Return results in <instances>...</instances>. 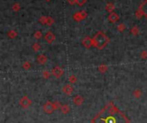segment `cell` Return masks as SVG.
I'll list each match as a JSON object with an SVG mask.
<instances>
[{
    "label": "cell",
    "instance_id": "obj_1",
    "mask_svg": "<svg viewBox=\"0 0 147 123\" xmlns=\"http://www.w3.org/2000/svg\"><path fill=\"white\" fill-rule=\"evenodd\" d=\"M92 123H129V120L113 102L105 106L94 119Z\"/></svg>",
    "mask_w": 147,
    "mask_h": 123
},
{
    "label": "cell",
    "instance_id": "obj_2",
    "mask_svg": "<svg viewBox=\"0 0 147 123\" xmlns=\"http://www.w3.org/2000/svg\"><path fill=\"white\" fill-rule=\"evenodd\" d=\"M92 39H93L94 46L97 48L98 50H102V49H103L109 42V37H108L107 35L102 31H98Z\"/></svg>",
    "mask_w": 147,
    "mask_h": 123
},
{
    "label": "cell",
    "instance_id": "obj_3",
    "mask_svg": "<svg viewBox=\"0 0 147 123\" xmlns=\"http://www.w3.org/2000/svg\"><path fill=\"white\" fill-rule=\"evenodd\" d=\"M43 109L46 114H52L54 113V111L56 109V106H55L54 103H52L48 101V102H46L45 104H44Z\"/></svg>",
    "mask_w": 147,
    "mask_h": 123
},
{
    "label": "cell",
    "instance_id": "obj_4",
    "mask_svg": "<svg viewBox=\"0 0 147 123\" xmlns=\"http://www.w3.org/2000/svg\"><path fill=\"white\" fill-rule=\"evenodd\" d=\"M31 103H32L31 100H30L28 97H26V95H25V97H23L20 100V105H21L23 108H29V106L31 105Z\"/></svg>",
    "mask_w": 147,
    "mask_h": 123
},
{
    "label": "cell",
    "instance_id": "obj_5",
    "mask_svg": "<svg viewBox=\"0 0 147 123\" xmlns=\"http://www.w3.org/2000/svg\"><path fill=\"white\" fill-rule=\"evenodd\" d=\"M82 44L84 46H85L86 48H90L91 46H94L93 39L90 37H85L84 39L82 40Z\"/></svg>",
    "mask_w": 147,
    "mask_h": 123
},
{
    "label": "cell",
    "instance_id": "obj_6",
    "mask_svg": "<svg viewBox=\"0 0 147 123\" xmlns=\"http://www.w3.org/2000/svg\"><path fill=\"white\" fill-rule=\"evenodd\" d=\"M52 74L54 75V77H56L57 78H60L64 74V71L59 66H56V67H54V69H52Z\"/></svg>",
    "mask_w": 147,
    "mask_h": 123
},
{
    "label": "cell",
    "instance_id": "obj_7",
    "mask_svg": "<svg viewBox=\"0 0 147 123\" xmlns=\"http://www.w3.org/2000/svg\"><path fill=\"white\" fill-rule=\"evenodd\" d=\"M108 19H109V21L110 22V23H116L117 21H119V19H120V16H119V15L117 14V13L115 12H112L110 13L109 17H108Z\"/></svg>",
    "mask_w": 147,
    "mask_h": 123
},
{
    "label": "cell",
    "instance_id": "obj_8",
    "mask_svg": "<svg viewBox=\"0 0 147 123\" xmlns=\"http://www.w3.org/2000/svg\"><path fill=\"white\" fill-rule=\"evenodd\" d=\"M138 9L141 10V12L143 13V16H145L147 18V0H145V1L142 2V4L139 5Z\"/></svg>",
    "mask_w": 147,
    "mask_h": 123
},
{
    "label": "cell",
    "instance_id": "obj_9",
    "mask_svg": "<svg viewBox=\"0 0 147 123\" xmlns=\"http://www.w3.org/2000/svg\"><path fill=\"white\" fill-rule=\"evenodd\" d=\"M45 40H46V42L49 43V44H51V43L54 42V40H55V35L52 34V32H48L45 35Z\"/></svg>",
    "mask_w": 147,
    "mask_h": 123
},
{
    "label": "cell",
    "instance_id": "obj_10",
    "mask_svg": "<svg viewBox=\"0 0 147 123\" xmlns=\"http://www.w3.org/2000/svg\"><path fill=\"white\" fill-rule=\"evenodd\" d=\"M63 91L66 95H71V93L73 92V88L71 84H65V85L63 87Z\"/></svg>",
    "mask_w": 147,
    "mask_h": 123
},
{
    "label": "cell",
    "instance_id": "obj_11",
    "mask_svg": "<svg viewBox=\"0 0 147 123\" xmlns=\"http://www.w3.org/2000/svg\"><path fill=\"white\" fill-rule=\"evenodd\" d=\"M46 60H48V59H46V57L44 55V54H40V55L37 57V61L41 65L46 64Z\"/></svg>",
    "mask_w": 147,
    "mask_h": 123
},
{
    "label": "cell",
    "instance_id": "obj_12",
    "mask_svg": "<svg viewBox=\"0 0 147 123\" xmlns=\"http://www.w3.org/2000/svg\"><path fill=\"white\" fill-rule=\"evenodd\" d=\"M106 10L108 12H109V13H112L113 10H115V4H113V3H108V4H106Z\"/></svg>",
    "mask_w": 147,
    "mask_h": 123
},
{
    "label": "cell",
    "instance_id": "obj_13",
    "mask_svg": "<svg viewBox=\"0 0 147 123\" xmlns=\"http://www.w3.org/2000/svg\"><path fill=\"white\" fill-rule=\"evenodd\" d=\"M73 102L75 104H77V105H81L83 102H84V99H83V97H81V95H77L76 97H74V99H73Z\"/></svg>",
    "mask_w": 147,
    "mask_h": 123
},
{
    "label": "cell",
    "instance_id": "obj_14",
    "mask_svg": "<svg viewBox=\"0 0 147 123\" xmlns=\"http://www.w3.org/2000/svg\"><path fill=\"white\" fill-rule=\"evenodd\" d=\"M73 19L76 22H80L83 20L82 18V16H81V12L78 11V12H76L75 14L73 15Z\"/></svg>",
    "mask_w": 147,
    "mask_h": 123
},
{
    "label": "cell",
    "instance_id": "obj_15",
    "mask_svg": "<svg viewBox=\"0 0 147 123\" xmlns=\"http://www.w3.org/2000/svg\"><path fill=\"white\" fill-rule=\"evenodd\" d=\"M8 36L10 37V38H16V36H17V33H16V31H14V30H10L8 32Z\"/></svg>",
    "mask_w": 147,
    "mask_h": 123
},
{
    "label": "cell",
    "instance_id": "obj_16",
    "mask_svg": "<svg viewBox=\"0 0 147 123\" xmlns=\"http://www.w3.org/2000/svg\"><path fill=\"white\" fill-rule=\"evenodd\" d=\"M39 22L42 24H48V16H41V17L39 19Z\"/></svg>",
    "mask_w": 147,
    "mask_h": 123
},
{
    "label": "cell",
    "instance_id": "obj_17",
    "mask_svg": "<svg viewBox=\"0 0 147 123\" xmlns=\"http://www.w3.org/2000/svg\"><path fill=\"white\" fill-rule=\"evenodd\" d=\"M12 9L14 11H19L21 10V5L19 4H14L12 6Z\"/></svg>",
    "mask_w": 147,
    "mask_h": 123
},
{
    "label": "cell",
    "instance_id": "obj_18",
    "mask_svg": "<svg viewBox=\"0 0 147 123\" xmlns=\"http://www.w3.org/2000/svg\"><path fill=\"white\" fill-rule=\"evenodd\" d=\"M131 33L133 35H137L138 33H139V30H138V27H133L132 29H131Z\"/></svg>",
    "mask_w": 147,
    "mask_h": 123
},
{
    "label": "cell",
    "instance_id": "obj_19",
    "mask_svg": "<svg viewBox=\"0 0 147 123\" xmlns=\"http://www.w3.org/2000/svg\"><path fill=\"white\" fill-rule=\"evenodd\" d=\"M69 110H70V108H69V106H67V105H64L61 107V111L63 112V113L66 114Z\"/></svg>",
    "mask_w": 147,
    "mask_h": 123
},
{
    "label": "cell",
    "instance_id": "obj_20",
    "mask_svg": "<svg viewBox=\"0 0 147 123\" xmlns=\"http://www.w3.org/2000/svg\"><path fill=\"white\" fill-rule=\"evenodd\" d=\"M54 23V19L52 16H48V26H52Z\"/></svg>",
    "mask_w": 147,
    "mask_h": 123
},
{
    "label": "cell",
    "instance_id": "obj_21",
    "mask_svg": "<svg viewBox=\"0 0 147 123\" xmlns=\"http://www.w3.org/2000/svg\"><path fill=\"white\" fill-rule=\"evenodd\" d=\"M135 16H136V17H137V18L140 19V18L143 16V13L141 12V10H140L139 9H138V10H137V11L135 12Z\"/></svg>",
    "mask_w": 147,
    "mask_h": 123
},
{
    "label": "cell",
    "instance_id": "obj_22",
    "mask_svg": "<svg viewBox=\"0 0 147 123\" xmlns=\"http://www.w3.org/2000/svg\"><path fill=\"white\" fill-rule=\"evenodd\" d=\"M86 2H87V0H76V3L79 6H83V5L86 4Z\"/></svg>",
    "mask_w": 147,
    "mask_h": 123
},
{
    "label": "cell",
    "instance_id": "obj_23",
    "mask_svg": "<svg viewBox=\"0 0 147 123\" xmlns=\"http://www.w3.org/2000/svg\"><path fill=\"white\" fill-rule=\"evenodd\" d=\"M41 36H42V34H41V31H36L34 35V37L36 38V39H41Z\"/></svg>",
    "mask_w": 147,
    "mask_h": 123
},
{
    "label": "cell",
    "instance_id": "obj_24",
    "mask_svg": "<svg viewBox=\"0 0 147 123\" xmlns=\"http://www.w3.org/2000/svg\"><path fill=\"white\" fill-rule=\"evenodd\" d=\"M125 28H126V26H125L123 23H121L120 25L118 26L117 29H118V30L120 31V32H122V31H124V30H125Z\"/></svg>",
    "mask_w": 147,
    "mask_h": 123
},
{
    "label": "cell",
    "instance_id": "obj_25",
    "mask_svg": "<svg viewBox=\"0 0 147 123\" xmlns=\"http://www.w3.org/2000/svg\"><path fill=\"white\" fill-rule=\"evenodd\" d=\"M107 70H108V66H106V65H101V66H99V71H100V72H105Z\"/></svg>",
    "mask_w": 147,
    "mask_h": 123
},
{
    "label": "cell",
    "instance_id": "obj_26",
    "mask_svg": "<svg viewBox=\"0 0 147 123\" xmlns=\"http://www.w3.org/2000/svg\"><path fill=\"white\" fill-rule=\"evenodd\" d=\"M40 48H41V46L38 43H35V44L33 45V49H34V51H35V52L40 50Z\"/></svg>",
    "mask_w": 147,
    "mask_h": 123
},
{
    "label": "cell",
    "instance_id": "obj_27",
    "mask_svg": "<svg viewBox=\"0 0 147 123\" xmlns=\"http://www.w3.org/2000/svg\"><path fill=\"white\" fill-rule=\"evenodd\" d=\"M81 16H82V18H83V20H84V19H85L86 17H87V16H88V14H87V11H86V10H81Z\"/></svg>",
    "mask_w": 147,
    "mask_h": 123
},
{
    "label": "cell",
    "instance_id": "obj_28",
    "mask_svg": "<svg viewBox=\"0 0 147 123\" xmlns=\"http://www.w3.org/2000/svg\"><path fill=\"white\" fill-rule=\"evenodd\" d=\"M43 76H44V78H48L50 77V72H48V71H46V72H43Z\"/></svg>",
    "mask_w": 147,
    "mask_h": 123
},
{
    "label": "cell",
    "instance_id": "obj_29",
    "mask_svg": "<svg viewBox=\"0 0 147 123\" xmlns=\"http://www.w3.org/2000/svg\"><path fill=\"white\" fill-rule=\"evenodd\" d=\"M69 81H70L71 83H72V84H73V83H75V82L77 81V78H75L74 76L72 75V76H71V77L70 78H69Z\"/></svg>",
    "mask_w": 147,
    "mask_h": 123
},
{
    "label": "cell",
    "instance_id": "obj_30",
    "mask_svg": "<svg viewBox=\"0 0 147 123\" xmlns=\"http://www.w3.org/2000/svg\"><path fill=\"white\" fill-rule=\"evenodd\" d=\"M141 56H142V58L146 59V58H147V51L142 52V53H141Z\"/></svg>",
    "mask_w": 147,
    "mask_h": 123
},
{
    "label": "cell",
    "instance_id": "obj_31",
    "mask_svg": "<svg viewBox=\"0 0 147 123\" xmlns=\"http://www.w3.org/2000/svg\"><path fill=\"white\" fill-rule=\"evenodd\" d=\"M23 67L25 68L26 70H28L29 68L30 67V65H29V63H28V62H25V64L23 65Z\"/></svg>",
    "mask_w": 147,
    "mask_h": 123
},
{
    "label": "cell",
    "instance_id": "obj_32",
    "mask_svg": "<svg viewBox=\"0 0 147 123\" xmlns=\"http://www.w3.org/2000/svg\"><path fill=\"white\" fill-rule=\"evenodd\" d=\"M67 2L70 4H71V5H73L74 4H76V0H67Z\"/></svg>",
    "mask_w": 147,
    "mask_h": 123
},
{
    "label": "cell",
    "instance_id": "obj_33",
    "mask_svg": "<svg viewBox=\"0 0 147 123\" xmlns=\"http://www.w3.org/2000/svg\"><path fill=\"white\" fill-rule=\"evenodd\" d=\"M46 1H48V2H49V1H51V0H46Z\"/></svg>",
    "mask_w": 147,
    "mask_h": 123
}]
</instances>
